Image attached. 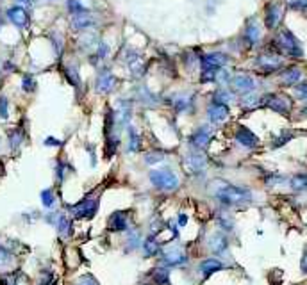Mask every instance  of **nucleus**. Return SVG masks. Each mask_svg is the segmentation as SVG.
Returning a JSON list of instances; mask_svg holds the SVG:
<instances>
[{"mask_svg":"<svg viewBox=\"0 0 307 285\" xmlns=\"http://www.w3.org/2000/svg\"><path fill=\"white\" fill-rule=\"evenodd\" d=\"M70 168V166L66 164V162H63V161H59L56 164V178H57V182H63L64 178H66V169Z\"/></svg>","mask_w":307,"mask_h":285,"instance_id":"44","label":"nucleus"},{"mask_svg":"<svg viewBox=\"0 0 307 285\" xmlns=\"http://www.w3.org/2000/svg\"><path fill=\"white\" fill-rule=\"evenodd\" d=\"M13 253H11L7 248H4V246H0V269L2 268H7V266L13 262Z\"/></svg>","mask_w":307,"mask_h":285,"instance_id":"40","label":"nucleus"},{"mask_svg":"<svg viewBox=\"0 0 307 285\" xmlns=\"http://www.w3.org/2000/svg\"><path fill=\"white\" fill-rule=\"evenodd\" d=\"M177 218H179V219H177V225H179V226H186L187 225V216L186 214H179Z\"/></svg>","mask_w":307,"mask_h":285,"instance_id":"54","label":"nucleus"},{"mask_svg":"<svg viewBox=\"0 0 307 285\" xmlns=\"http://www.w3.org/2000/svg\"><path fill=\"white\" fill-rule=\"evenodd\" d=\"M107 54H109V46H107V43L100 41L99 46H97V54H95V56L99 57V59H106Z\"/></svg>","mask_w":307,"mask_h":285,"instance_id":"48","label":"nucleus"},{"mask_svg":"<svg viewBox=\"0 0 307 285\" xmlns=\"http://www.w3.org/2000/svg\"><path fill=\"white\" fill-rule=\"evenodd\" d=\"M139 100L145 102V103H149V106H154L155 96H154V93H150L147 88H139Z\"/></svg>","mask_w":307,"mask_h":285,"instance_id":"45","label":"nucleus"},{"mask_svg":"<svg viewBox=\"0 0 307 285\" xmlns=\"http://www.w3.org/2000/svg\"><path fill=\"white\" fill-rule=\"evenodd\" d=\"M255 66L263 71V73L270 75V73H275L279 70H284V61L282 56L277 52H265V54H259L257 59H255Z\"/></svg>","mask_w":307,"mask_h":285,"instance_id":"5","label":"nucleus"},{"mask_svg":"<svg viewBox=\"0 0 307 285\" xmlns=\"http://www.w3.org/2000/svg\"><path fill=\"white\" fill-rule=\"evenodd\" d=\"M141 146V136L134 127H127V153H138Z\"/></svg>","mask_w":307,"mask_h":285,"instance_id":"26","label":"nucleus"},{"mask_svg":"<svg viewBox=\"0 0 307 285\" xmlns=\"http://www.w3.org/2000/svg\"><path fill=\"white\" fill-rule=\"evenodd\" d=\"M284 16V7L280 2H268L265 6V25L268 31H275L279 29L280 21H282Z\"/></svg>","mask_w":307,"mask_h":285,"instance_id":"9","label":"nucleus"},{"mask_svg":"<svg viewBox=\"0 0 307 285\" xmlns=\"http://www.w3.org/2000/svg\"><path fill=\"white\" fill-rule=\"evenodd\" d=\"M21 89H23L25 93H32L36 89V81L31 73H25L23 77H21Z\"/></svg>","mask_w":307,"mask_h":285,"instance_id":"39","label":"nucleus"},{"mask_svg":"<svg viewBox=\"0 0 307 285\" xmlns=\"http://www.w3.org/2000/svg\"><path fill=\"white\" fill-rule=\"evenodd\" d=\"M109 230H111V232H116V234L127 232V230H129L127 212H124V211L114 212V214L109 218Z\"/></svg>","mask_w":307,"mask_h":285,"instance_id":"24","label":"nucleus"},{"mask_svg":"<svg viewBox=\"0 0 307 285\" xmlns=\"http://www.w3.org/2000/svg\"><path fill=\"white\" fill-rule=\"evenodd\" d=\"M273 48L277 54L286 56L290 59H302L304 57V46H302L300 39L290 31V29H279V32L273 38Z\"/></svg>","mask_w":307,"mask_h":285,"instance_id":"2","label":"nucleus"},{"mask_svg":"<svg viewBox=\"0 0 307 285\" xmlns=\"http://www.w3.org/2000/svg\"><path fill=\"white\" fill-rule=\"evenodd\" d=\"M263 106L275 111L277 114H282V116H290L291 113V98H288L286 95H279V93H270V95L263 96Z\"/></svg>","mask_w":307,"mask_h":285,"instance_id":"6","label":"nucleus"},{"mask_svg":"<svg viewBox=\"0 0 307 285\" xmlns=\"http://www.w3.org/2000/svg\"><path fill=\"white\" fill-rule=\"evenodd\" d=\"M230 86H232L234 93H238L240 96H245V95H250V93L255 91V88H257V82H255V79L252 77V75L238 73V75H234V77H232Z\"/></svg>","mask_w":307,"mask_h":285,"instance_id":"10","label":"nucleus"},{"mask_svg":"<svg viewBox=\"0 0 307 285\" xmlns=\"http://www.w3.org/2000/svg\"><path fill=\"white\" fill-rule=\"evenodd\" d=\"M205 244H207V250L215 255H225L229 251V237L222 230H216V232L209 234Z\"/></svg>","mask_w":307,"mask_h":285,"instance_id":"13","label":"nucleus"},{"mask_svg":"<svg viewBox=\"0 0 307 285\" xmlns=\"http://www.w3.org/2000/svg\"><path fill=\"white\" fill-rule=\"evenodd\" d=\"M240 106L243 107V109H247V111L255 109V107L263 106V96H257V95H254V93H250V95H245V96H241Z\"/></svg>","mask_w":307,"mask_h":285,"instance_id":"31","label":"nucleus"},{"mask_svg":"<svg viewBox=\"0 0 307 285\" xmlns=\"http://www.w3.org/2000/svg\"><path fill=\"white\" fill-rule=\"evenodd\" d=\"M184 166H186L191 173H200L207 168V157L204 155V151L191 148L186 153V157H184Z\"/></svg>","mask_w":307,"mask_h":285,"instance_id":"16","label":"nucleus"},{"mask_svg":"<svg viewBox=\"0 0 307 285\" xmlns=\"http://www.w3.org/2000/svg\"><path fill=\"white\" fill-rule=\"evenodd\" d=\"M198 269H200V273H202V276H204V278H209V276H212L215 273L225 269V264H223L220 258H216V257L211 258V257H209V258H205V261L200 262Z\"/></svg>","mask_w":307,"mask_h":285,"instance_id":"23","label":"nucleus"},{"mask_svg":"<svg viewBox=\"0 0 307 285\" xmlns=\"http://www.w3.org/2000/svg\"><path fill=\"white\" fill-rule=\"evenodd\" d=\"M288 7L293 11H300V13H307V0H286Z\"/></svg>","mask_w":307,"mask_h":285,"instance_id":"43","label":"nucleus"},{"mask_svg":"<svg viewBox=\"0 0 307 285\" xmlns=\"http://www.w3.org/2000/svg\"><path fill=\"white\" fill-rule=\"evenodd\" d=\"M216 225L220 226L222 232L230 234L234 230V226H236V221H234V218L227 211H220L218 214H216Z\"/></svg>","mask_w":307,"mask_h":285,"instance_id":"25","label":"nucleus"},{"mask_svg":"<svg viewBox=\"0 0 307 285\" xmlns=\"http://www.w3.org/2000/svg\"><path fill=\"white\" fill-rule=\"evenodd\" d=\"M161 261L164 268H182L187 266L190 258H187L186 251L179 244H168L164 250L161 251Z\"/></svg>","mask_w":307,"mask_h":285,"instance_id":"4","label":"nucleus"},{"mask_svg":"<svg viewBox=\"0 0 307 285\" xmlns=\"http://www.w3.org/2000/svg\"><path fill=\"white\" fill-rule=\"evenodd\" d=\"M14 2H16L18 6H21V7H31V6H34V4H36V0H14Z\"/></svg>","mask_w":307,"mask_h":285,"instance_id":"53","label":"nucleus"},{"mask_svg":"<svg viewBox=\"0 0 307 285\" xmlns=\"http://www.w3.org/2000/svg\"><path fill=\"white\" fill-rule=\"evenodd\" d=\"M143 159H145V162L149 166H155L164 159V155H162L161 151H149V153H145V157Z\"/></svg>","mask_w":307,"mask_h":285,"instance_id":"42","label":"nucleus"},{"mask_svg":"<svg viewBox=\"0 0 307 285\" xmlns=\"http://www.w3.org/2000/svg\"><path fill=\"white\" fill-rule=\"evenodd\" d=\"M23 139H25V134L21 128H14V131L9 132V146L13 148V150L20 148L21 143H23Z\"/></svg>","mask_w":307,"mask_h":285,"instance_id":"35","label":"nucleus"},{"mask_svg":"<svg viewBox=\"0 0 307 285\" xmlns=\"http://www.w3.org/2000/svg\"><path fill=\"white\" fill-rule=\"evenodd\" d=\"M64 77H66V81L70 82L74 88H79V86H81V77H79L77 66H66L64 68Z\"/></svg>","mask_w":307,"mask_h":285,"instance_id":"36","label":"nucleus"},{"mask_svg":"<svg viewBox=\"0 0 307 285\" xmlns=\"http://www.w3.org/2000/svg\"><path fill=\"white\" fill-rule=\"evenodd\" d=\"M300 269L304 275H307V248L304 250V255H302V261H300Z\"/></svg>","mask_w":307,"mask_h":285,"instance_id":"51","label":"nucleus"},{"mask_svg":"<svg viewBox=\"0 0 307 285\" xmlns=\"http://www.w3.org/2000/svg\"><path fill=\"white\" fill-rule=\"evenodd\" d=\"M75 285H99V283H97V280L93 278V276L86 275V276H82V278H79Z\"/></svg>","mask_w":307,"mask_h":285,"instance_id":"49","label":"nucleus"},{"mask_svg":"<svg viewBox=\"0 0 307 285\" xmlns=\"http://www.w3.org/2000/svg\"><path fill=\"white\" fill-rule=\"evenodd\" d=\"M46 221H49L50 225L56 226V230L59 232V236H63V237L72 236L74 225H72V219L68 218L66 214H61V212H57V214H50V216H46Z\"/></svg>","mask_w":307,"mask_h":285,"instance_id":"18","label":"nucleus"},{"mask_svg":"<svg viewBox=\"0 0 307 285\" xmlns=\"http://www.w3.org/2000/svg\"><path fill=\"white\" fill-rule=\"evenodd\" d=\"M298 82H302V70L298 66H288L280 71V84L282 86L295 88Z\"/></svg>","mask_w":307,"mask_h":285,"instance_id":"22","label":"nucleus"},{"mask_svg":"<svg viewBox=\"0 0 307 285\" xmlns=\"http://www.w3.org/2000/svg\"><path fill=\"white\" fill-rule=\"evenodd\" d=\"M118 84V79L116 75L113 73L111 70H100L99 75L95 79V89L100 93V95H109L111 91H114Z\"/></svg>","mask_w":307,"mask_h":285,"instance_id":"12","label":"nucleus"},{"mask_svg":"<svg viewBox=\"0 0 307 285\" xmlns=\"http://www.w3.org/2000/svg\"><path fill=\"white\" fill-rule=\"evenodd\" d=\"M259 39H261V29H259V23H257V18L252 16L247 20L245 23V31H243V41L248 48H254L257 46Z\"/></svg>","mask_w":307,"mask_h":285,"instance_id":"17","label":"nucleus"},{"mask_svg":"<svg viewBox=\"0 0 307 285\" xmlns=\"http://www.w3.org/2000/svg\"><path fill=\"white\" fill-rule=\"evenodd\" d=\"M209 193L222 207H240V205H247L252 201L250 189L234 186V184H229L220 178L212 180L209 184Z\"/></svg>","mask_w":307,"mask_h":285,"instance_id":"1","label":"nucleus"},{"mask_svg":"<svg viewBox=\"0 0 307 285\" xmlns=\"http://www.w3.org/2000/svg\"><path fill=\"white\" fill-rule=\"evenodd\" d=\"M211 139H212V128L204 125V127H198L197 131L190 136V146L193 148V150L204 151L205 148L209 146Z\"/></svg>","mask_w":307,"mask_h":285,"instance_id":"14","label":"nucleus"},{"mask_svg":"<svg viewBox=\"0 0 307 285\" xmlns=\"http://www.w3.org/2000/svg\"><path fill=\"white\" fill-rule=\"evenodd\" d=\"M205 114H207V120L211 121V123L218 125V123H223V121L229 118L230 111H229V106H225V103L211 102L207 106V111H205Z\"/></svg>","mask_w":307,"mask_h":285,"instance_id":"19","label":"nucleus"},{"mask_svg":"<svg viewBox=\"0 0 307 285\" xmlns=\"http://www.w3.org/2000/svg\"><path fill=\"white\" fill-rule=\"evenodd\" d=\"M116 114L118 127H131V118H132V102L131 100H120L118 102V109L114 111Z\"/></svg>","mask_w":307,"mask_h":285,"instance_id":"21","label":"nucleus"},{"mask_svg":"<svg viewBox=\"0 0 307 285\" xmlns=\"http://www.w3.org/2000/svg\"><path fill=\"white\" fill-rule=\"evenodd\" d=\"M39 198H41V205L45 209H49V211H52V209L56 207L57 198H56V193H54L52 189H43L41 194H39Z\"/></svg>","mask_w":307,"mask_h":285,"instance_id":"32","label":"nucleus"},{"mask_svg":"<svg viewBox=\"0 0 307 285\" xmlns=\"http://www.w3.org/2000/svg\"><path fill=\"white\" fill-rule=\"evenodd\" d=\"M127 246H129V250H139L141 248V236H139V232H136V230H131L129 228L127 232Z\"/></svg>","mask_w":307,"mask_h":285,"instance_id":"33","label":"nucleus"},{"mask_svg":"<svg viewBox=\"0 0 307 285\" xmlns=\"http://www.w3.org/2000/svg\"><path fill=\"white\" fill-rule=\"evenodd\" d=\"M50 38H52V41H54V48H56V54H57V56H61V54H63V38H61L57 32L50 34Z\"/></svg>","mask_w":307,"mask_h":285,"instance_id":"46","label":"nucleus"},{"mask_svg":"<svg viewBox=\"0 0 307 285\" xmlns=\"http://www.w3.org/2000/svg\"><path fill=\"white\" fill-rule=\"evenodd\" d=\"M150 184L159 191H164V193H172L179 187V176L172 171V169H152L149 173Z\"/></svg>","mask_w":307,"mask_h":285,"instance_id":"3","label":"nucleus"},{"mask_svg":"<svg viewBox=\"0 0 307 285\" xmlns=\"http://www.w3.org/2000/svg\"><path fill=\"white\" fill-rule=\"evenodd\" d=\"M43 143H45V146H61V144H63V141H59V139L52 138V136H50V138H46Z\"/></svg>","mask_w":307,"mask_h":285,"instance_id":"50","label":"nucleus"},{"mask_svg":"<svg viewBox=\"0 0 307 285\" xmlns=\"http://www.w3.org/2000/svg\"><path fill=\"white\" fill-rule=\"evenodd\" d=\"M70 25L75 32L88 31V29H91L97 25V18H95V14H91V11H89V13L74 14V16L70 18Z\"/></svg>","mask_w":307,"mask_h":285,"instance_id":"20","label":"nucleus"},{"mask_svg":"<svg viewBox=\"0 0 307 285\" xmlns=\"http://www.w3.org/2000/svg\"><path fill=\"white\" fill-rule=\"evenodd\" d=\"M290 187L295 193H307V173H297L291 176Z\"/></svg>","mask_w":307,"mask_h":285,"instance_id":"29","label":"nucleus"},{"mask_svg":"<svg viewBox=\"0 0 307 285\" xmlns=\"http://www.w3.org/2000/svg\"><path fill=\"white\" fill-rule=\"evenodd\" d=\"M41 285H56V278H54V275H50L49 273V276H45V278L41 280Z\"/></svg>","mask_w":307,"mask_h":285,"instance_id":"52","label":"nucleus"},{"mask_svg":"<svg viewBox=\"0 0 307 285\" xmlns=\"http://www.w3.org/2000/svg\"><path fill=\"white\" fill-rule=\"evenodd\" d=\"M0 29H2V13H0Z\"/></svg>","mask_w":307,"mask_h":285,"instance_id":"55","label":"nucleus"},{"mask_svg":"<svg viewBox=\"0 0 307 285\" xmlns=\"http://www.w3.org/2000/svg\"><path fill=\"white\" fill-rule=\"evenodd\" d=\"M141 250H143V255L145 257H155V255H159L162 251V248L159 246L157 239H155L154 236H149L145 241H143L141 244Z\"/></svg>","mask_w":307,"mask_h":285,"instance_id":"28","label":"nucleus"},{"mask_svg":"<svg viewBox=\"0 0 307 285\" xmlns=\"http://www.w3.org/2000/svg\"><path fill=\"white\" fill-rule=\"evenodd\" d=\"M295 96H297L300 102L307 103V81H302L295 86Z\"/></svg>","mask_w":307,"mask_h":285,"instance_id":"41","label":"nucleus"},{"mask_svg":"<svg viewBox=\"0 0 307 285\" xmlns=\"http://www.w3.org/2000/svg\"><path fill=\"white\" fill-rule=\"evenodd\" d=\"M234 100V93L227 88H218L215 93H212V100L211 102H218V103H225L229 106L230 102Z\"/></svg>","mask_w":307,"mask_h":285,"instance_id":"30","label":"nucleus"},{"mask_svg":"<svg viewBox=\"0 0 307 285\" xmlns=\"http://www.w3.org/2000/svg\"><path fill=\"white\" fill-rule=\"evenodd\" d=\"M200 66L202 71H220L225 68L229 63V56L223 52H211V54H202L200 57Z\"/></svg>","mask_w":307,"mask_h":285,"instance_id":"8","label":"nucleus"},{"mask_svg":"<svg viewBox=\"0 0 307 285\" xmlns=\"http://www.w3.org/2000/svg\"><path fill=\"white\" fill-rule=\"evenodd\" d=\"M7 116H9V102L6 96H0V118L7 120Z\"/></svg>","mask_w":307,"mask_h":285,"instance_id":"47","label":"nucleus"},{"mask_svg":"<svg viewBox=\"0 0 307 285\" xmlns=\"http://www.w3.org/2000/svg\"><path fill=\"white\" fill-rule=\"evenodd\" d=\"M291 139H293V134H291L290 131H282L275 139H273L272 148H282L284 144H288V143L291 141Z\"/></svg>","mask_w":307,"mask_h":285,"instance_id":"38","label":"nucleus"},{"mask_svg":"<svg viewBox=\"0 0 307 285\" xmlns=\"http://www.w3.org/2000/svg\"><path fill=\"white\" fill-rule=\"evenodd\" d=\"M75 219H91L99 212V198L88 196L70 209Z\"/></svg>","mask_w":307,"mask_h":285,"instance_id":"7","label":"nucleus"},{"mask_svg":"<svg viewBox=\"0 0 307 285\" xmlns=\"http://www.w3.org/2000/svg\"><path fill=\"white\" fill-rule=\"evenodd\" d=\"M66 9L72 16H74V14H81V13H89V9L81 0H66Z\"/></svg>","mask_w":307,"mask_h":285,"instance_id":"34","label":"nucleus"},{"mask_svg":"<svg viewBox=\"0 0 307 285\" xmlns=\"http://www.w3.org/2000/svg\"><path fill=\"white\" fill-rule=\"evenodd\" d=\"M6 16H7V20H9L16 29H20V31H25V29H29V25H31V16H29L27 9L18 6V4L11 6L9 9L6 11Z\"/></svg>","mask_w":307,"mask_h":285,"instance_id":"11","label":"nucleus"},{"mask_svg":"<svg viewBox=\"0 0 307 285\" xmlns=\"http://www.w3.org/2000/svg\"><path fill=\"white\" fill-rule=\"evenodd\" d=\"M234 139H236L238 146L245 148V150H254V148L259 146V138L250 131L247 128L245 125H240L234 132Z\"/></svg>","mask_w":307,"mask_h":285,"instance_id":"15","label":"nucleus"},{"mask_svg":"<svg viewBox=\"0 0 307 285\" xmlns=\"http://www.w3.org/2000/svg\"><path fill=\"white\" fill-rule=\"evenodd\" d=\"M193 95H177L175 98L172 100V106L175 107L177 113H187L193 107Z\"/></svg>","mask_w":307,"mask_h":285,"instance_id":"27","label":"nucleus"},{"mask_svg":"<svg viewBox=\"0 0 307 285\" xmlns=\"http://www.w3.org/2000/svg\"><path fill=\"white\" fill-rule=\"evenodd\" d=\"M152 278H154V282L157 283V285H164V283H168V280H170V273H168V268H164V266H161V268H157V269H154V273H152Z\"/></svg>","mask_w":307,"mask_h":285,"instance_id":"37","label":"nucleus"}]
</instances>
